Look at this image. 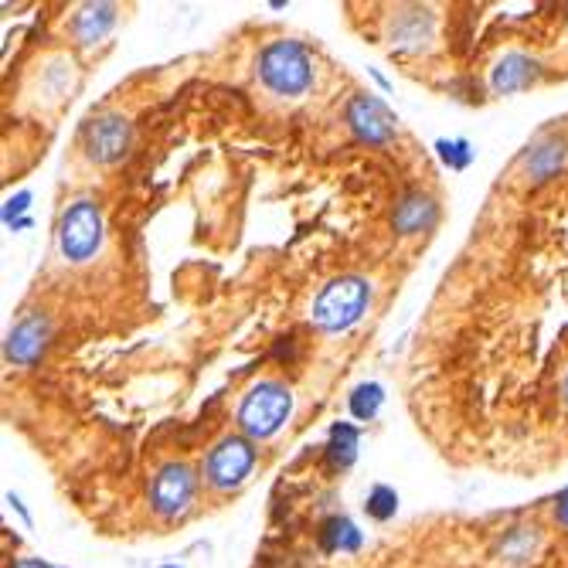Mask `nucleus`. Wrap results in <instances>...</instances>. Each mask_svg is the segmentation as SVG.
Returning <instances> with one entry per match:
<instances>
[{
	"mask_svg": "<svg viewBox=\"0 0 568 568\" xmlns=\"http://www.w3.org/2000/svg\"><path fill=\"white\" fill-rule=\"evenodd\" d=\"M367 300H372V287L361 276L330 279L314 300V324L327 334L348 330L361 321Z\"/></svg>",
	"mask_w": 568,
	"mask_h": 568,
	"instance_id": "nucleus-1",
	"label": "nucleus"
},
{
	"mask_svg": "<svg viewBox=\"0 0 568 568\" xmlns=\"http://www.w3.org/2000/svg\"><path fill=\"white\" fill-rule=\"evenodd\" d=\"M290 409H293V395L287 391V385L255 382L239 406V425L252 439H269L273 433H279V425L287 422Z\"/></svg>",
	"mask_w": 568,
	"mask_h": 568,
	"instance_id": "nucleus-2",
	"label": "nucleus"
},
{
	"mask_svg": "<svg viewBox=\"0 0 568 568\" xmlns=\"http://www.w3.org/2000/svg\"><path fill=\"white\" fill-rule=\"evenodd\" d=\"M259 75L279 96H300L314 82V62L303 45L297 41H273L259 55Z\"/></svg>",
	"mask_w": 568,
	"mask_h": 568,
	"instance_id": "nucleus-3",
	"label": "nucleus"
},
{
	"mask_svg": "<svg viewBox=\"0 0 568 568\" xmlns=\"http://www.w3.org/2000/svg\"><path fill=\"white\" fill-rule=\"evenodd\" d=\"M102 245V212L93 202H75L59 225V249L69 263L93 259Z\"/></svg>",
	"mask_w": 568,
	"mask_h": 568,
	"instance_id": "nucleus-4",
	"label": "nucleus"
},
{
	"mask_svg": "<svg viewBox=\"0 0 568 568\" xmlns=\"http://www.w3.org/2000/svg\"><path fill=\"white\" fill-rule=\"evenodd\" d=\"M255 467V449L245 436H225L205 463V476L215 491H235Z\"/></svg>",
	"mask_w": 568,
	"mask_h": 568,
	"instance_id": "nucleus-5",
	"label": "nucleus"
},
{
	"mask_svg": "<svg viewBox=\"0 0 568 568\" xmlns=\"http://www.w3.org/2000/svg\"><path fill=\"white\" fill-rule=\"evenodd\" d=\"M197 491V476L188 463H164L150 484V504L160 518H178Z\"/></svg>",
	"mask_w": 568,
	"mask_h": 568,
	"instance_id": "nucleus-6",
	"label": "nucleus"
},
{
	"mask_svg": "<svg viewBox=\"0 0 568 568\" xmlns=\"http://www.w3.org/2000/svg\"><path fill=\"white\" fill-rule=\"evenodd\" d=\"M348 123L364 144H388V140L395 136L391 109L375 96H354L348 106Z\"/></svg>",
	"mask_w": 568,
	"mask_h": 568,
	"instance_id": "nucleus-7",
	"label": "nucleus"
},
{
	"mask_svg": "<svg viewBox=\"0 0 568 568\" xmlns=\"http://www.w3.org/2000/svg\"><path fill=\"white\" fill-rule=\"evenodd\" d=\"M130 147V126L123 117H99L85 130V150L99 164L120 160Z\"/></svg>",
	"mask_w": 568,
	"mask_h": 568,
	"instance_id": "nucleus-8",
	"label": "nucleus"
},
{
	"mask_svg": "<svg viewBox=\"0 0 568 568\" xmlns=\"http://www.w3.org/2000/svg\"><path fill=\"white\" fill-rule=\"evenodd\" d=\"M48 334H51L48 317H41V314L24 317V321L11 330V337H8V358H11L14 364H35V361L41 358L45 345H48Z\"/></svg>",
	"mask_w": 568,
	"mask_h": 568,
	"instance_id": "nucleus-9",
	"label": "nucleus"
},
{
	"mask_svg": "<svg viewBox=\"0 0 568 568\" xmlns=\"http://www.w3.org/2000/svg\"><path fill=\"white\" fill-rule=\"evenodd\" d=\"M436 215H439V208H436L433 197L412 191V194L402 197L399 205H395L391 225H395V232H402V235H419L436 221Z\"/></svg>",
	"mask_w": 568,
	"mask_h": 568,
	"instance_id": "nucleus-10",
	"label": "nucleus"
},
{
	"mask_svg": "<svg viewBox=\"0 0 568 568\" xmlns=\"http://www.w3.org/2000/svg\"><path fill=\"white\" fill-rule=\"evenodd\" d=\"M534 62L524 59V55H507V59L494 69V93L510 96V93H521L534 82Z\"/></svg>",
	"mask_w": 568,
	"mask_h": 568,
	"instance_id": "nucleus-11",
	"label": "nucleus"
},
{
	"mask_svg": "<svg viewBox=\"0 0 568 568\" xmlns=\"http://www.w3.org/2000/svg\"><path fill=\"white\" fill-rule=\"evenodd\" d=\"M112 21H117V8H112V4L82 8V11L75 14V21H72V32H75V38H78L82 45H93V41H99V38L109 32Z\"/></svg>",
	"mask_w": 568,
	"mask_h": 568,
	"instance_id": "nucleus-12",
	"label": "nucleus"
},
{
	"mask_svg": "<svg viewBox=\"0 0 568 568\" xmlns=\"http://www.w3.org/2000/svg\"><path fill=\"white\" fill-rule=\"evenodd\" d=\"M565 157H568L565 140H548V144H542V147H537V150L528 157V174H531L534 181H548V178H555L558 170H561Z\"/></svg>",
	"mask_w": 568,
	"mask_h": 568,
	"instance_id": "nucleus-13",
	"label": "nucleus"
},
{
	"mask_svg": "<svg viewBox=\"0 0 568 568\" xmlns=\"http://www.w3.org/2000/svg\"><path fill=\"white\" fill-rule=\"evenodd\" d=\"M354 457H358V430H354V425H348V422L334 425L330 443H327V460H330V467L345 470V467L354 463Z\"/></svg>",
	"mask_w": 568,
	"mask_h": 568,
	"instance_id": "nucleus-14",
	"label": "nucleus"
},
{
	"mask_svg": "<svg viewBox=\"0 0 568 568\" xmlns=\"http://www.w3.org/2000/svg\"><path fill=\"white\" fill-rule=\"evenodd\" d=\"M361 545V534L348 518H330L324 524V548L327 552H354Z\"/></svg>",
	"mask_w": 568,
	"mask_h": 568,
	"instance_id": "nucleus-15",
	"label": "nucleus"
},
{
	"mask_svg": "<svg viewBox=\"0 0 568 568\" xmlns=\"http://www.w3.org/2000/svg\"><path fill=\"white\" fill-rule=\"evenodd\" d=\"M395 507H399V494L385 484L372 487V494H367V500H364L367 518H375V521H388L395 515Z\"/></svg>",
	"mask_w": 568,
	"mask_h": 568,
	"instance_id": "nucleus-16",
	"label": "nucleus"
},
{
	"mask_svg": "<svg viewBox=\"0 0 568 568\" xmlns=\"http://www.w3.org/2000/svg\"><path fill=\"white\" fill-rule=\"evenodd\" d=\"M382 399H385V395H382L378 385H361V388H354V395H351V415L361 419V422L375 419Z\"/></svg>",
	"mask_w": 568,
	"mask_h": 568,
	"instance_id": "nucleus-17",
	"label": "nucleus"
},
{
	"mask_svg": "<svg viewBox=\"0 0 568 568\" xmlns=\"http://www.w3.org/2000/svg\"><path fill=\"white\" fill-rule=\"evenodd\" d=\"M534 548V534H528V528H515L510 534H504L500 542V555L504 558H528V552Z\"/></svg>",
	"mask_w": 568,
	"mask_h": 568,
	"instance_id": "nucleus-18",
	"label": "nucleus"
},
{
	"mask_svg": "<svg viewBox=\"0 0 568 568\" xmlns=\"http://www.w3.org/2000/svg\"><path fill=\"white\" fill-rule=\"evenodd\" d=\"M439 154H443V160L452 167V170H463L467 164H470V144L467 140H452V144H446V140H439Z\"/></svg>",
	"mask_w": 568,
	"mask_h": 568,
	"instance_id": "nucleus-19",
	"label": "nucleus"
},
{
	"mask_svg": "<svg viewBox=\"0 0 568 568\" xmlns=\"http://www.w3.org/2000/svg\"><path fill=\"white\" fill-rule=\"evenodd\" d=\"M555 518H558V524H565L568 528V491L558 497V504H555Z\"/></svg>",
	"mask_w": 568,
	"mask_h": 568,
	"instance_id": "nucleus-20",
	"label": "nucleus"
},
{
	"mask_svg": "<svg viewBox=\"0 0 568 568\" xmlns=\"http://www.w3.org/2000/svg\"><path fill=\"white\" fill-rule=\"evenodd\" d=\"M14 568H51V565H45V561H38V558H24V561H17Z\"/></svg>",
	"mask_w": 568,
	"mask_h": 568,
	"instance_id": "nucleus-21",
	"label": "nucleus"
},
{
	"mask_svg": "<svg viewBox=\"0 0 568 568\" xmlns=\"http://www.w3.org/2000/svg\"><path fill=\"white\" fill-rule=\"evenodd\" d=\"M561 391H565V402H568V375H565V385H561Z\"/></svg>",
	"mask_w": 568,
	"mask_h": 568,
	"instance_id": "nucleus-22",
	"label": "nucleus"
}]
</instances>
